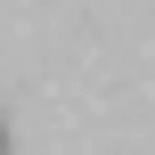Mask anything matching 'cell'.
Returning a JSON list of instances; mask_svg holds the SVG:
<instances>
[{
	"mask_svg": "<svg viewBox=\"0 0 155 155\" xmlns=\"http://www.w3.org/2000/svg\"><path fill=\"white\" fill-rule=\"evenodd\" d=\"M0 155H8V123H0Z\"/></svg>",
	"mask_w": 155,
	"mask_h": 155,
	"instance_id": "6da1fadb",
	"label": "cell"
}]
</instances>
